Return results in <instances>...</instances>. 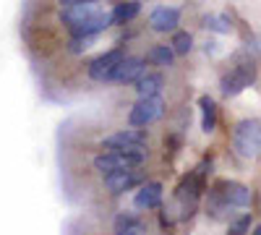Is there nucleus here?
I'll return each mask as SVG.
<instances>
[{"label": "nucleus", "mask_w": 261, "mask_h": 235, "mask_svg": "<svg viewBox=\"0 0 261 235\" xmlns=\"http://www.w3.org/2000/svg\"><path fill=\"white\" fill-rule=\"evenodd\" d=\"M60 24H65L73 37H97L107 27H113V16L110 11H105L97 6V0L92 3H81L60 11Z\"/></svg>", "instance_id": "f257e3e1"}, {"label": "nucleus", "mask_w": 261, "mask_h": 235, "mask_svg": "<svg viewBox=\"0 0 261 235\" xmlns=\"http://www.w3.org/2000/svg\"><path fill=\"white\" fill-rule=\"evenodd\" d=\"M162 204V183L151 180V183H141V188L134 196V206L136 209H157Z\"/></svg>", "instance_id": "ddd939ff"}, {"label": "nucleus", "mask_w": 261, "mask_h": 235, "mask_svg": "<svg viewBox=\"0 0 261 235\" xmlns=\"http://www.w3.org/2000/svg\"><path fill=\"white\" fill-rule=\"evenodd\" d=\"M92 42H94V37H73V39H71V53H84V50H89Z\"/></svg>", "instance_id": "412c9836"}, {"label": "nucleus", "mask_w": 261, "mask_h": 235, "mask_svg": "<svg viewBox=\"0 0 261 235\" xmlns=\"http://www.w3.org/2000/svg\"><path fill=\"white\" fill-rule=\"evenodd\" d=\"M201 188H204V175H199V173L186 175L183 183L178 186V191H175V204L180 206V220L193 217L196 206H199V199H201Z\"/></svg>", "instance_id": "20e7f679"}, {"label": "nucleus", "mask_w": 261, "mask_h": 235, "mask_svg": "<svg viewBox=\"0 0 261 235\" xmlns=\"http://www.w3.org/2000/svg\"><path fill=\"white\" fill-rule=\"evenodd\" d=\"M162 113H165V102H162L160 94H154V97H139V102L128 113V125L146 128L149 123L160 120Z\"/></svg>", "instance_id": "423d86ee"}, {"label": "nucleus", "mask_w": 261, "mask_h": 235, "mask_svg": "<svg viewBox=\"0 0 261 235\" xmlns=\"http://www.w3.org/2000/svg\"><path fill=\"white\" fill-rule=\"evenodd\" d=\"M170 47L175 50V55H188L193 50V37L188 32H175V34H172Z\"/></svg>", "instance_id": "6ab92c4d"}, {"label": "nucleus", "mask_w": 261, "mask_h": 235, "mask_svg": "<svg viewBox=\"0 0 261 235\" xmlns=\"http://www.w3.org/2000/svg\"><path fill=\"white\" fill-rule=\"evenodd\" d=\"M60 8H71V6H81V3H92V0H58Z\"/></svg>", "instance_id": "5701e85b"}, {"label": "nucleus", "mask_w": 261, "mask_h": 235, "mask_svg": "<svg viewBox=\"0 0 261 235\" xmlns=\"http://www.w3.org/2000/svg\"><path fill=\"white\" fill-rule=\"evenodd\" d=\"M115 232H128V235H141L144 232V222L136 217V215H130V212H123V215L115 217Z\"/></svg>", "instance_id": "f3484780"}, {"label": "nucleus", "mask_w": 261, "mask_h": 235, "mask_svg": "<svg viewBox=\"0 0 261 235\" xmlns=\"http://www.w3.org/2000/svg\"><path fill=\"white\" fill-rule=\"evenodd\" d=\"M204 27L206 29H214L217 34H230V24H227V18L225 16H204Z\"/></svg>", "instance_id": "aec40b11"}, {"label": "nucleus", "mask_w": 261, "mask_h": 235, "mask_svg": "<svg viewBox=\"0 0 261 235\" xmlns=\"http://www.w3.org/2000/svg\"><path fill=\"white\" fill-rule=\"evenodd\" d=\"M162 87H165L162 73H146V71H144V73L136 79V94H139V97H154V94L162 92Z\"/></svg>", "instance_id": "4468645a"}, {"label": "nucleus", "mask_w": 261, "mask_h": 235, "mask_svg": "<svg viewBox=\"0 0 261 235\" xmlns=\"http://www.w3.org/2000/svg\"><path fill=\"white\" fill-rule=\"evenodd\" d=\"M248 225H251V217L246 215L243 220H238V222H230V230H232V232H243V230H246Z\"/></svg>", "instance_id": "4be33fe9"}, {"label": "nucleus", "mask_w": 261, "mask_h": 235, "mask_svg": "<svg viewBox=\"0 0 261 235\" xmlns=\"http://www.w3.org/2000/svg\"><path fill=\"white\" fill-rule=\"evenodd\" d=\"M199 108H201V131L204 134H212L214 128H217V105L212 97H201L199 99Z\"/></svg>", "instance_id": "dca6fc26"}, {"label": "nucleus", "mask_w": 261, "mask_h": 235, "mask_svg": "<svg viewBox=\"0 0 261 235\" xmlns=\"http://www.w3.org/2000/svg\"><path fill=\"white\" fill-rule=\"evenodd\" d=\"M180 24V11L172 8V6H160L149 13V27L160 32V34H167V32H175Z\"/></svg>", "instance_id": "9d476101"}, {"label": "nucleus", "mask_w": 261, "mask_h": 235, "mask_svg": "<svg viewBox=\"0 0 261 235\" xmlns=\"http://www.w3.org/2000/svg\"><path fill=\"white\" fill-rule=\"evenodd\" d=\"M149 60L160 68H170L172 63H175V50H172L170 45H157V47L149 50Z\"/></svg>", "instance_id": "a211bd4d"}, {"label": "nucleus", "mask_w": 261, "mask_h": 235, "mask_svg": "<svg viewBox=\"0 0 261 235\" xmlns=\"http://www.w3.org/2000/svg\"><path fill=\"white\" fill-rule=\"evenodd\" d=\"M220 194L230 206H248L251 201H253V194H251V188L248 186H243V183H235V180H225V183H220L217 186Z\"/></svg>", "instance_id": "9b49d317"}, {"label": "nucleus", "mask_w": 261, "mask_h": 235, "mask_svg": "<svg viewBox=\"0 0 261 235\" xmlns=\"http://www.w3.org/2000/svg\"><path fill=\"white\" fill-rule=\"evenodd\" d=\"M144 160H146V157L115 152V149H105L99 157H94V170H97L99 175H107V173L120 170V167H139V165H144Z\"/></svg>", "instance_id": "0eeeda50"}, {"label": "nucleus", "mask_w": 261, "mask_h": 235, "mask_svg": "<svg viewBox=\"0 0 261 235\" xmlns=\"http://www.w3.org/2000/svg\"><path fill=\"white\" fill-rule=\"evenodd\" d=\"M232 144L238 149V154L246 160L261 157V120H256V118L241 120L232 131Z\"/></svg>", "instance_id": "f03ea898"}, {"label": "nucleus", "mask_w": 261, "mask_h": 235, "mask_svg": "<svg viewBox=\"0 0 261 235\" xmlns=\"http://www.w3.org/2000/svg\"><path fill=\"white\" fill-rule=\"evenodd\" d=\"M102 178H105V188L110 191V194H115V196L125 194V191H134L144 180L139 167H120V170H113V173H107Z\"/></svg>", "instance_id": "6e6552de"}, {"label": "nucleus", "mask_w": 261, "mask_h": 235, "mask_svg": "<svg viewBox=\"0 0 261 235\" xmlns=\"http://www.w3.org/2000/svg\"><path fill=\"white\" fill-rule=\"evenodd\" d=\"M253 81H256V63L253 60H241L230 73L222 76L220 87H222V94L235 97V94H241L243 89H248Z\"/></svg>", "instance_id": "39448f33"}, {"label": "nucleus", "mask_w": 261, "mask_h": 235, "mask_svg": "<svg viewBox=\"0 0 261 235\" xmlns=\"http://www.w3.org/2000/svg\"><path fill=\"white\" fill-rule=\"evenodd\" d=\"M146 141H149V136H146L144 128L130 125V128H123V131L102 139V149H115V152L146 157Z\"/></svg>", "instance_id": "7ed1b4c3"}, {"label": "nucleus", "mask_w": 261, "mask_h": 235, "mask_svg": "<svg viewBox=\"0 0 261 235\" xmlns=\"http://www.w3.org/2000/svg\"><path fill=\"white\" fill-rule=\"evenodd\" d=\"M141 11V3L139 0H123V3H118L110 16H113V24H128V21H134Z\"/></svg>", "instance_id": "2eb2a0df"}, {"label": "nucleus", "mask_w": 261, "mask_h": 235, "mask_svg": "<svg viewBox=\"0 0 261 235\" xmlns=\"http://www.w3.org/2000/svg\"><path fill=\"white\" fill-rule=\"evenodd\" d=\"M253 235H261V222L256 225V230H253Z\"/></svg>", "instance_id": "b1692460"}, {"label": "nucleus", "mask_w": 261, "mask_h": 235, "mask_svg": "<svg viewBox=\"0 0 261 235\" xmlns=\"http://www.w3.org/2000/svg\"><path fill=\"white\" fill-rule=\"evenodd\" d=\"M125 58V53L123 50H110V53H105V55H99L97 60H92L89 63V79H94V81H110V76H113V71H115V66Z\"/></svg>", "instance_id": "1a4fd4ad"}, {"label": "nucleus", "mask_w": 261, "mask_h": 235, "mask_svg": "<svg viewBox=\"0 0 261 235\" xmlns=\"http://www.w3.org/2000/svg\"><path fill=\"white\" fill-rule=\"evenodd\" d=\"M141 73H144V58H136V55H125V58L118 63V66H115V71H113L110 81L128 84V81H136Z\"/></svg>", "instance_id": "f8f14e48"}]
</instances>
